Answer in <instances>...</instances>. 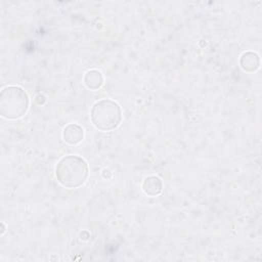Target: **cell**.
Returning a JSON list of instances; mask_svg holds the SVG:
<instances>
[{"instance_id":"cell-1","label":"cell","mask_w":262,"mask_h":262,"mask_svg":"<svg viewBox=\"0 0 262 262\" xmlns=\"http://www.w3.org/2000/svg\"><path fill=\"white\" fill-rule=\"evenodd\" d=\"M55 177L64 187H79L88 177V165L79 156H66L58 161L55 167Z\"/></svg>"},{"instance_id":"cell-2","label":"cell","mask_w":262,"mask_h":262,"mask_svg":"<svg viewBox=\"0 0 262 262\" xmlns=\"http://www.w3.org/2000/svg\"><path fill=\"white\" fill-rule=\"evenodd\" d=\"M29 108V96L18 86H7L0 93V114L6 119H18Z\"/></svg>"},{"instance_id":"cell-3","label":"cell","mask_w":262,"mask_h":262,"mask_svg":"<svg viewBox=\"0 0 262 262\" xmlns=\"http://www.w3.org/2000/svg\"><path fill=\"white\" fill-rule=\"evenodd\" d=\"M90 118L95 128L101 131H111L120 125L122 111L116 101L101 99L92 105Z\"/></svg>"},{"instance_id":"cell-4","label":"cell","mask_w":262,"mask_h":262,"mask_svg":"<svg viewBox=\"0 0 262 262\" xmlns=\"http://www.w3.org/2000/svg\"><path fill=\"white\" fill-rule=\"evenodd\" d=\"M63 140L70 144H78L84 137V130L77 124H69L62 131Z\"/></svg>"},{"instance_id":"cell-5","label":"cell","mask_w":262,"mask_h":262,"mask_svg":"<svg viewBox=\"0 0 262 262\" xmlns=\"http://www.w3.org/2000/svg\"><path fill=\"white\" fill-rule=\"evenodd\" d=\"M163 188V182L158 176H147L142 182V189L143 191L150 195L156 196L161 193Z\"/></svg>"},{"instance_id":"cell-6","label":"cell","mask_w":262,"mask_h":262,"mask_svg":"<svg viewBox=\"0 0 262 262\" xmlns=\"http://www.w3.org/2000/svg\"><path fill=\"white\" fill-rule=\"evenodd\" d=\"M239 64L242 69L246 72H255L260 66L259 55L252 51L245 52L241 56Z\"/></svg>"},{"instance_id":"cell-7","label":"cell","mask_w":262,"mask_h":262,"mask_svg":"<svg viewBox=\"0 0 262 262\" xmlns=\"http://www.w3.org/2000/svg\"><path fill=\"white\" fill-rule=\"evenodd\" d=\"M84 83L87 86V88L91 90H96L100 88L103 83V78L101 73L96 70L88 71L84 76Z\"/></svg>"}]
</instances>
